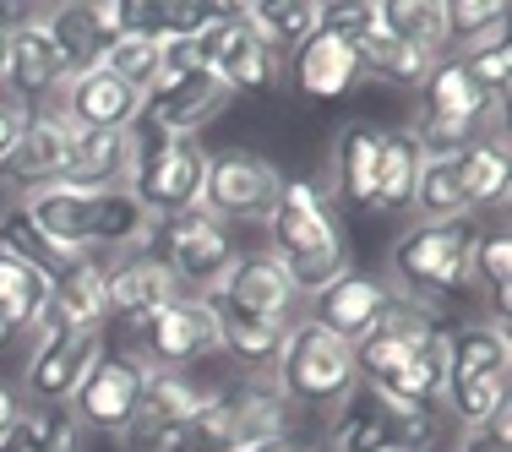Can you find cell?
Segmentation results:
<instances>
[{"label": "cell", "mask_w": 512, "mask_h": 452, "mask_svg": "<svg viewBox=\"0 0 512 452\" xmlns=\"http://www.w3.org/2000/svg\"><path fill=\"white\" fill-rule=\"evenodd\" d=\"M376 28L393 39L414 44V50L447 55V33H442V0H376Z\"/></svg>", "instance_id": "836d02e7"}, {"label": "cell", "mask_w": 512, "mask_h": 452, "mask_svg": "<svg viewBox=\"0 0 512 452\" xmlns=\"http://www.w3.org/2000/svg\"><path fill=\"white\" fill-rule=\"evenodd\" d=\"M11 442H22L28 452H82V425L60 403H22Z\"/></svg>", "instance_id": "d590c367"}, {"label": "cell", "mask_w": 512, "mask_h": 452, "mask_svg": "<svg viewBox=\"0 0 512 452\" xmlns=\"http://www.w3.org/2000/svg\"><path fill=\"white\" fill-rule=\"evenodd\" d=\"M207 300L229 316H251V322H273V327H289L300 316V295L273 256H235Z\"/></svg>", "instance_id": "2e32d148"}, {"label": "cell", "mask_w": 512, "mask_h": 452, "mask_svg": "<svg viewBox=\"0 0 512 452\" xmlns=\"http://www.w3.org/2000/svg\"><path fill=\"white\" fill-rule=\"evenodd\" d=\"M71 137H77V126H66L60 115H33L28 131L17 137V148L0 158V186H11V191L28 197V191H39V186L66 180Z\"/></svg>", "instance_id": "44dd1931"}, {"label": "cell", "mask_w": 512, "mask_h": 452, "mask_svg": "<svg viewBox=\"0 0 512 452\" xmlns=\"http://www.w3.org/2000/svg\"><path fill=\"white\" fill-rule=\"evenodd\" d=\"M458 158H463V202H469V213L474 207H491V202L507 207V180H512L507 131H485V137L469 142Z\"/></svg>", "instance_id": "f1b7e54d"}, {"label": "cell", "mask_w": 512, "mask_h": 452, "mask_svg": "<svg viewBox=\"0 0 512 452\" xmlns=\"http://www.w3.org/2000/svg\"><path fill=\"white\" fill-rule=\"evenodd\" d=\"M137 393H142V360L137 354H104V360L93 365V376L77 387L71 414H77L82 431L126 436L131 409H137Z\"/></svg>", "instance_id": "d6986e66"}, {"label": "cell", "mask_w": 512, "mask_h": 452, "mask_svg": "<svg viewBox=\"0 0 512 452\" xmlns=\"http://www.w3.org/2000/svg\"><path fill=\"white\" fill-rule=\"evenodd\" d=\"M44 300H50V273H39L33 262L0 256V322L11 333H33Z\"/></svg>", "instance_id": "d6a6232c"}, {"label": "cell", "mask_w": 512, "mask_h": 452, "mask_svg": "<svg viewBox=\"0 0 512 452\" xmlns=\"http://www.w3.org/2000/svg\"><path fill=\"white\" fill-rule=\"evenodd\" d=\"M17 414H22L17 387H6V382H0V447H6V442H11V431H17Z\"/></svg>", "instance_id": "f6af8a7d"}, {"label": "cell", "mask_w": 512, "mask_h": 452, "mask_svg": "<svg viewBox=\"0 0 512 452\" xmlns=\"http://www.w3.org/2000/svg\"><path fill=\"white\" fill-rule=\"evenodd\" d=\"M207 158L213 153L202 142H158V148H142V164L131 175V197L153 213V224L191 213V207H202Z\"/></svg>", "instance_id": "30bf717a"}, {"label": "cell", "mask_w": 512, "mask_h": 452, "mask_svg": "<svg viewBox=\"0 0 512 452\" xmlns=\"http://www.w3.org/2000/svg\"><path fill=\"white\" fill-rule=\"evenodd\" d=\"M284 191V169L256 148H224L207 158V186H202V213L218 224H262L278 207Z\"/></svg>", "instance_id": "ba28073f"}, {"label": "cell", "mask_w": 512, "mask_h": 452, "mask_svg": "<svg viewBox=\"0 0 512 452\" xmlns=\"http://www.w3.org/2000/svg\"><path fill=\"white\" fill-rule=\"evenodd\" d=\"M458 66H463V77H469L491 104H507V77H512V44H507V33L469 44V50L458 55Z\"/></svg>", "instance_id": "ab89813d"}, {"label": "cell", "mask_w": 512, "mask_h": 452, "mask_svg": "<svg viewBox=\"0 0 512 452\" xmlns=\"http://www.w3.org/2000/svg\"><path fill=\"white\" fill-rule=\"evenodd\" d=\"M289 77H295V88L306 93V99H322V104L344 99L360 82V55H355V44H344L338 33L316 28L311 39L289 55Z\"/></svg>", "instance_id": "d4e9b609"}, {"label": "cell", "mask_w": 512, "mask_h": 452, "mask_svg": "<svg viewBox=\"0 0 512 452\" xmlns=\"http://www.w3.org/2000/svg\"><path fill=\"white\" fill-rule=\"evenodd\" d=\"M153 246L164 256V267L175 273L180 295H213L218 278L229 273V262H235V240H229V229L218 224L213 213H202V207H191V213L180 218H164V224L153 229Z\"/></svg>", "instance_id": "9c48e42d"}, {"label": "cell", "mask_w": 512, "mask_h": 452, "mask_svg": "<svg viewBox=\"0 0 512 452\" xmlns=\"http://www.w3.org/2000/svg\"><path fill=\"white\" fill-rule=\"evenodd\" d=\"M39 22H44V33L55 39V50H60V60L71 66V77L77 71H88V66H99V55H104V28L93 22V11L82 6H39Z\"/></svg>", "instance_id": "1f68e13d"}, {"label": "cell", "mask_w": 512, "mask_h": 452, "mask_svg": "<svg viewBox=\"0 0 512 452\" xmlns=\"http://www.w3.org/2000/svg\"><path fill=\"white\" fill-rule=\"evenodd\" d=\"M262 224H267V240H273L267 256L284 267V278L295 284L300 300L322 295L338 273H349V240L316 180H284L278 207Z\"/></svg>", "instance_id": "7a4b0ae2"}, {"label": "cell", "mask_w": 512, "mask_h": 452, "mask_svg": "<svg viewBox=\"0 0 512 452\" xmlns=\"http://www.w3.org/2000/svg\"><path fill=\"white\" fill-rule=\"evenodd\" d=\"M376 28V0H338L322 6V33H338L344 44H360Z\"/></svg>", "instance_id": "b9f144b4"}, {"label": "cell", "mask_w": 512, "mask_h": 452, "mask_svg": "<svg viewBox=\"0 0 512 452\" xmlns=\"http://www.w3.org/2000/svg\"><path fill=\"white\" fill-rule=\"evenodd\" d=\"M376 393L398 398V403H414V409H431L447 398V333L436 327V333H425L420 344L409 349V360L398 365V376L387 387H376Z\"/></svg>", "instance_id": "4316f807"}, {"label": "cell", "mask_w": 512, "mask_h": 452, "mask_svg": "<svg viewBox=\"0 0 512 452\" xmlns=\"http://www.w3.org/2000/svg\"><path fill=\"white\" fill-rule=\"evenodd\" d=\"M507 376H512V338L502 322H469L458 333H447V393L469 382H507Z\"/></svg>", "instance_id": "cb8c5ba5"}, {"label": "cell", "mask_w": 512, "mask_h": 452, "mask_svg": "<svg viewBox=\"0 0 512 452\" xmlns=\"http://www.w3.org/2000/svg\"><path fill=\"white\" fill-rule=\"evenodd\" d=\"M197 55L202 71H213L224 82L229 99L235 93H273L284 82V60L246 28V17L235 6H213V17L197 28Z\"/></svg>", "instance_id": "52a82bcc"}, {"label": "cell", "mask_w": 512, "mask_h": 452, "mask_svg": "<svg viewBox=\"0 0 512 452\" xmlns=\"http://www.w3.org/2000/svg\"><path fill=\"white\" fill-rule=\"evenodd\" d=\"M507 104H491L469 77H463L458 55L436 60L431 77L414 88V142L420 153H463L469 142H480L485 131H496V115Z\"/></svg>", "instance_id": "277c9868"}, {"label": "cell", "mask_w": 512, "mask_h": 452, "mask_svg": "<svg viewBox=\"0 0 512 452\" xmlns=\"http://www.w3.org/2000/svg\"><path fill=\"white\" fill-rule=\"evenodd\" d=\"M229 104L224 82L213 71H191V77H164L142 93V115L137 120H153V131L164 142H197V131L218 109Z\"/></svg>", "instance_id": "ac0fdd59"}, {"label": "cell", "mask_w": 512, "mask_h": 452, "mask_svg": "<svg viewBox=\"0 0 512 452\" xmlns=\"http://www.w3.org/2000/svg\"><path fill=\"white\" fill-rule=\"evenodd\" d=\"M169 300H180V284L153 246L120 251L104 262V322H120V327L137 333V327L164 311Z\"/></svg>", "instance_id": "7c38bea8"}, {"label": "cell", "mask_w": 512, "mask_h": 452, "mask_svg": "<svg viewBox=\"0 0 512 452\" xmlns=\"http://www.w3.org/2000/svg\"><path fill=\"white\" fill-rule=\"evenodd\" d=\"M213 398V387H197L186 371H158V365H142V393H137V409H131V425H126V442L131 452H153L169 431H180L186 420H197Z\"/></svg>", "instance_id": "5bb4252c"}, {"label": "cell", "mask_w": 512, "mask_h": 452, "mask_svg": "<svg viewBox=\"0 0 512 452\" xmlns=\"http://www.w3.org/2000/svg\"><path fill=\"white\" fill-rule=\"evenodd\" d=\"M142 164V137L131 131H77L71 137V158H66V180L88 191H120L131 186Z\"/></svg>", "instance_id": "603a6c76"}, {"label": "cell", "mask_w": 512, "mask_h": 452, "mask_svg": "<svg viewBox=\"0 0 512 452\" xmlns=\"http://www.w3.org/2000/svg\"><path fill=\"white\" fill-rule=\"evenodd\" d=\"M376 153H382V131L349 120L333 142V197L344 207H371L376 197Z\"/></svg>", "instance_id": "484cf974"}, {"label": "cell", "mask_w": 512, "mask_h": 452, "mask_svg": "<svg viewBox=\"0 0 512 452\" xmlns=\"http://www.w3.org/2000/svg\"><path fill=\"white\" fill-rule=\"evenodd\" d=\"M39 115H60L77 131H131L142 115V93L126 88L120 77H109L104 66H88V71H77Z\"/></svg>", "instance_id": "e0dca14e"}, {"label": "cell", "mask_w": 512, "mask_h": 452, "mask_svg": "<svg viewBox=\"0 0 512 452\" xmlns=\"http://www.w3.org/2000/svg\"><path fill=\"white\" fill-rule=\"evenodd\" d=\"M393 300V289H387V278H371V273H338L333 284L322 289V295H311V322L327 327L333 338H344L349 349L360 344L365 333L376 327V316H382V305Z\"/></svg>", "instance_id": "7402d4cb"}, {"label": "cell", "mask_w": 512, "mask_h": 452, "mask_svg": "<svg viewBox=\"0 0 512 452\" xmlns=\"http://www.w3.org/2000/svg\"><path fill=\"white\" fill-rule=\"evenodd\" d=\"M436 436V414L414 409V403H398L376 387H355L344 403H338V425L327 452H425Z\"/></svg>", "instance_id": "8992f818"}, {"label": "cell", "mask_w": 512, "mask_h": 452, "mask_svg": "<svg viewBox=\"0 0 512 452\" xmlns=\"http://www.w3.org/2000/svg\"><path fill=\"white\" fill-rule=\"evenodd\" d=\"M137 354L142 365H158V371H186L191 360H207L218 354V311L207 295H180L169 300L158 316L137 327Z\"/></svg>", "instance_id": "8fae6325"}, {"label": "cell", "mask_w": 512, "mask_h": 452, "mask_svg": "<svg viewBox=\"0 0 512 452\" xmlns=\"http://www.w3.org/2000/svg\"><path fill=\"white\" fill-rule=\"evenodd\" d=\"M453 452H512V403H502L485 425H469Z\"/></svg>", "instance_id": "7bdbcfd3"}, {"label": "cell", "mask_w": 512, "mask_h": 452, "mask_svg": "<svg viewBox=\"0 0 512 452\" xmlns=\"http://www.w3.org/2000/svg\"><path fill=\"white\" fill-rule=\"evenodd\" d=\"M409 207L420 218H469V202H463V158L458 153H431L425 158Z\"/></svg>", "instance_id": "e575fe53"}, {"label": "cell", "mask_w": 512, "mask_h": 452, "mask_svg": "<svg viewBox=\"0 0 512 452\" xmlns=\"http://www.w3.org/2000/svg\"><path fill=\"white\" fill-rule=\"evenodd\" d=\"M50 333H104V256H82L50 278V300L33 322V338Z\"/></svg>", "instance_id": "ffe728a7"}, {"label": "cell", "mask_w": 512, "mask_h": 452, "mask_svg": "<svg viewBox=\"0 0 512 452\" xmlns=\"http://www.w3.org/2000/svg\"><path fill=\"white\" fill-rule=\"evenodd\" d=\"M256 452H327V442H311V436H300V431H284V436H273V442H262Z\"/></svg>", "instance_id": "bcb514c9"}, {"label": "cell", "mask_w": 512, "mask_h": 452, "mask_svg": "<svg viewBox=\"0 0 512 452\" xmlns=\"http://www.w3.org/2000/svg\"><path fill=\"white\" fill-rule=\"evenodd\" d=\"M474 278L485 284V295H491V322L507 327V305H512V235L507 229H485L480 240H474Z\"/></svg>", "instance_id": "8d00e7d4"}, {"label": "cell", "mask_w": 512, "mask_h": 452, "mask_svg": "<svg viewBox=\"0 0 512 452\" xmlns=\"http://www.w3.org/2000/svg\"><path fill=\"white\" fill-rule=\"evenodd\" d=\"M273 382L289 403L338 409V403L360 387L355 349H349L344 338H333L327 327H316L311 316H295L289 333H284V349H278V360H273Z\"/></svg>", "instance_id": "5b68a950"}, {"label": "cell", "mask_w": 512, "mask_h": 452, "mask_svg": "<svg viewBox=\"0 0 512 452\" xmlns=\"http://www.w3.org/2000/svg\"><path fill=\"white\" fill-rule=\"evenodd\" d=\"M507 28V0H447L442 6V33H447V50H469L480 39H496Z\"/></svg>", "instance_id": "f35d334b"}, {"label": "cell", "mask_w": 512, "mask_h": 452, "mask_svg": "<svg viewBox=\"0 0 512 452\" xmlns=\"http://www.w3.org/2000/svg\"><path fill=\"white\" fill-rule=\"evenodd\" d=\"M99 66L109 71V77H120L126 88L148 93L158 82V39L153 33H115V39L104 44Z\"/></svg>", "instance_id": "74e56055"}, {"label": "cell", "mask_w": 512, "mask_h": 452, "mask_svg": "<svg viewBox=\"0 0 512 452\" xmlns=\"http://www.w3.org/2000/svg\"><path fill=\"white\" fill-rule=\"evenodd\" d=\"M0 256H17V262H33L39 267V273H66V256H60L50 240L39 235V229L28 224V218H22V207H6V213H0Z\"/></svg>", "instance_id": "60d3db41"}, {"label": "cell", "mask_w": 512, "mask_h": 452, "mask_svg": "<svg viewBox=\"0 0 512 452\" xmlns=\"http://www.w3.org/2000/svg\"><path fill=\"white\" fill-rule=\"evenodd\" d=\"M0 82L17 104H50L60 88L71 82V66L60 60L55 39L44 33L39 11H17L11 17V39H6V71H0Z\"/></svg>", "instance_id": "9a60e30c"}, {"label": "cell", "mask_w": 512, "mask_h": 452, "mask_svg": "<svg viewBox=\"0 0 512 452\" xmlns=\"http://www.w3.org/2000/svg\"><path fill=\"white\" fill-rule=\"evenodd\" d=\"M17 207L66 262L142 251V246H153V229H158L148 207L131 197V186L88 191V186H71V180H55V186L28 191Z\"/></svg>", "instance_id": "6da1fadb"}, {"label": "cell", "mask_w": 512, "mask_h": 452, "mask_svg": "<svg viewBox=\"0 0 512 452\" xmlns=\"http://www.w3.org/2000/svg\"><path fill=\"white\" fill-rule=\"evenodd\" d=\"M474 240H480V229L469 218H420L387 251V273H393L387 289L436 311L474 278Z\"/></svg>", "instance_id": "3957f363"}, {"label": "cell", "mask_w": 512, "mask_h": 452, "mask_svg": "<svg viewBox=\"0 0 512 452\" xmlns=\"http://www.w3.org/2000/svg\"><path fill=\"white\" fill-rule=\"evenodd\" d=\"M240 17H246V28H251L278 60L295 55L300 44H306L311 33L322 28V6H316V0H284V6H240Z\"/></svg>", "instance_id": "f546056e"}, {"label": "cell", "mask_w": 512, "mask_h": 452, "mask_svg": "<svg viewBox=\"0 0 512 452\" xmlns=\"http://www.w3.org/2000/svg\"><path fill=\"white\" fill-rule=\"evenodd\" d=\"M6 39H11V22L0 17V71H6Z\"/></svg>", "instance_id": "7dc6e473"}, {"label": "cell", "mask_w": 512, "mask_h": 452, "mask_svg": "<svg viewBox=\"0 0 512 452\" xmlns=\"http://www.w3.org/2000/svg\"><path fill=\"white\" fill-rule=\"evenodd\" d=\"M104 354H109L104 333L33 338V354H28V365H22V393H28L33 403H60V409H71L77 387L93 376V365H99Z\"/></svg>", "instance_id": "4fadbf2b"}, {"label": "cell", "mask_w": 512, "mask_h": 452, "mask_svg": "<svg viewBox=\"0 0 512 452\" xmlns=\"http://www.w3.org/2000/svg\"><path fill=\"white\" fill-rule=\"evenodd\" d=\"M28 120H33V109H28V104H17L11 93H0V158L17 148V137L28 131Z\"/></svg>", "instance_id": "ee69618b"}, {"label": "cell", "mask_w": 512, "mask_h": 452, "mask_svg": "<svg viewBox=\"0 0 512 452\" xmlns=\"http://www.w3.org/2000/svg\"><path fill=\"white\" fill-rule=\"evenodd\" d=\"M355 55H360V77H376V82H404V88H420V82L431 77V66H436V55L414 50V44L393 39V33H382V28L365 33V39L355 44ZM442 60H447V55H442Z\"/></svg>", "instance_id": "4dcf8cb0"}, {"label": "cell", "mask_w": 512, "mask_h": 452, "mask_svg": "<svg viewBox=\"0 0 512 452\" xmlns=\"http://www.w3.org/2000/svg\"><path fill=\"white\" fill-rule=\"evenodd\" d=\"M420 142L414 131H382V153H376V197L371 207L376 213H404L414 202V180H420Z\"/></svg>", "instance_id": "83f0119b"}]
</instances>
